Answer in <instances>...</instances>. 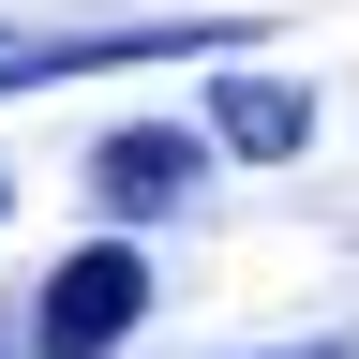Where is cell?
<instances>
[{
    "mask_svg": "<svg viewBox=\"0 0 359 359\" xmlns=\"http://www.w3.org/2000/svg\"><path fill=\"white\" fill-rule=\"evenodd\" d=\"M255 45L240 15H180V30H0V90H60V75H105V60H224Z\"/></svg>",
    "mask_w": 359,
    "mask_h": 359,
    "instance_id": "cell-2",
    "label": "cell"
},
{
    "mask_svg": "<svg viewBox=\"0 0 359 359\" xmlns=\"http://www.w3.org/2000/svg\"><path fill=\"white\" fill-rule=\"evenodd\" d=\"M195 165H210V135H180V120H120L105 150H90V195H105L120 224H150V210L195 195Z\"/></svg>",
    "mask_w": 359,
    "mask_h": 359,
    "instance_id": "cell-3",
    "label": "cell"
},
{
    "mask_svg": "<svg viewBox=\"0 0 359 359\" xmlns=\"http://www.w3.org/2000/svg\"><path fill=\"white\" fill-rule=\"evenodd\" d=\"M135 314H150V269H135V240H90V255H60V269L30 285V330H15V344H30V359H105Z\"/></svg>",
    "mask_w": 359,
    "mask_h": 359,
    "instance_id": "cell-1",
    "label": "cell"
},
{
    "mask_svg": "<svg viewBox=\"0 0 359 359\" xmlns=\"http://www.w3.org/2000/svg\"><path fill=\"white\" fill-rule=\"evenodd\" d=\"M210 135H224L240 165H285V150H314V90H299V75H224V90H210Z\"/></svg>",
    "mask_w": 359,
    "mask_h": 359,
    "instance_id": "cell-4",
    "label": "cell"
},
{
    "mask_svg": "<svg viewBox=\"0 0 359 359\" xmlns=\"http://www.w3.org/2000/svg\"><path fill=\"white\" fill-rule=\"evenodd\" d=\"M255 359H359V330H314V344H255Z\"/></svg>",
    "mask_w": 359,
    "mask_h": 359,
    "instance_id": "cell-5",
    "label": "cell"
}]
</instances>
